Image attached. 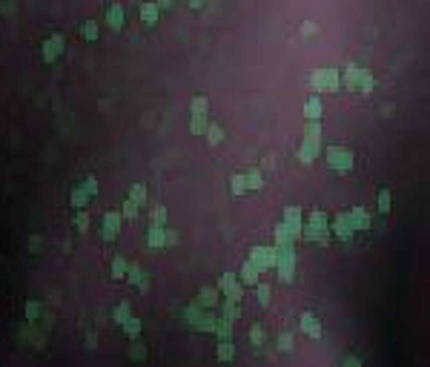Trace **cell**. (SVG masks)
Masks as SVG:
<instances>
[{
    "label": "cell",
    "instance_id": "obj_17",
    "mask_svg": "<svg viewBox=\"0 0 430 367\" xmlns=\"http://www.w3.org/2000/svg\"><path fill=\"white\" fill-rule=\"evenodd\" d=\"M321 115H324V103H321L318 95L304 101V118H307V121H321Z\"/></svg>",
    "mask_w": 430,
    "mask_h": 367
},
{
    "label": "cell",
    "instance_id": "obj_7",
    "mask_svg": "<svg viewBox=\"0 0 430 367\" xmlns=\"http://www.w3.org/2000/svg\"><path fill=\"white\" fill-rule=\"evenodd\" d=\"M63 49H66V37L60 32H55L52 37H49L46 43H43V52H40V57H43V63H55L60 55H63Z\"/></svg>",
    "mask_w": 430,
    "mask_h": 367
},
{
    "label": "cell",
    "instance_id": "obj_53",
    "mask_svg": "<svg viewBox=\"0 0 430 367\" xmlns=\"http://www.w3.org/2000/svg\"><path fill=\"white\" fill-rule=\"evenodd\" d=\"M155 3L161 6V11H166V9H172V3H175V0H155Z\"/></svg>",
    "mask_w": 430,
    "mask_h": 367
},
{
    "label": "cell",
    "instance_id": "obj_24",
    "mask_svg": "<svg viewBox=\"0 0 430 367\" xmlns=\"http://www.w3.org/2000/svg\"><path fill=\"white\" fill-rule=\"evenodd\" d=\"M204 135H207L209 147H221L224 144V129L218 124H207V132H204Z\"/></svg>",
    "mask_w": 430,
    "mask_h": 367
},
{
    "label": "cell",
    "instance_id": "obj_44",
    "mask_svg": "<svg viewBox=\"0 0 430 367\" xmlns=\"http://www.w3.org/2000/svg\"><path fill=\"white\" fill-rule=\"evenodd\" d=\"M81 189L89 195V198H95V195H98V178H95V175H86V178H83V186H81Z\"/></svg>",
    "mask_w": 430,
    "mask_h": 367
},
{
    "label": "cell",
    "instance_id": "obj_11",
    "mask_svg": "<svg viewBox=\"0 0 430 367\" xmlns=\"http://www.w3.org/2000/svg\"><path fill=\"white\" fill-rule=\"evenodd\" d=\"M298 330H301L307 339H313V342H318V339L324 336V327H321V321L315 319L313 313H301V319H298Z\"/></svg>",
    "mask_w": 430,
    "mask_h": 367
},
{
    "label": "cell",
    "instance_id": "obj_41",
    "mask_svg": "<svg viewBox=\"0 0 430 367\" xmlns=\"http://www.w3.org/2000/svg\"><path fill=\"white\" fill-rule=\"evenodd\" d=\"M132 316V310H129V301H121L115 307V313H112V319H115V324H124V321Z\"/></svg>",
    "mask_w": 430,
    "mask_h": 367
},
{
    "label": "cell",
    "instance_id": "obj_56",
    "mask_svg": "<svg viewBox=\"0 0 430 367\" xmlns=\"http://www.w3.org/2000/svg\"><path fill=\"white\" fill-rule=\"evenodd\" d=\"M344 365H350V367H359L361 362H359V359H356V356H347V359H344Z\"/></svg>",
    "mask_w": 430,
    "mask_h": 367
},
{
    "label": "cell",
    "instance_id": "obj_22",
    "mask_svg": "<svg viewBox=\"0 0 430 367\" xmlns=\"http://www.w3.org/2000/svg\"><path fill=\"white\" fill-rule=\"evenodd\" d=\"M215 356H218V362H233V359H235L233 339H218V350H215Z\"/></svg>",
    "mask_w": 430,
    "mask_h": 367
},
{
    "label": "cell",
    "instance_id": "obj_10",
    "mask_svg": "<svg viewBox=\"0 0 430 367\" xmlns=\"http://www.w3.org/2000/svg\"><path fill=\"white\" fill-rule=\"evenodd\" d=\"M318 155H321V141H315V138H301V144H298V161H301L304 167H310Z\"/></svg>",
    "mask_w": 430,
    "mask_h": 367
},
{
    "label": "cell",
    "instance_id": "obj_42",
    "mask_svg": "<svg viewBox=\"0 0 430 367\" xmlns=\"http://www.w3.org/2000/svg\"><path fill=\"white\" fill-rule=\"evenodd\" d=\"M304 138L321 141V121H307V124H304Z\"/></svg>",
    "mask_w": 430,
    "mask_h": 367
},
{
    "label": "cell",
    "instance_id": "obj_32",
    "mask_svg": "<svg viewBox=\"0 0 430 367\" xmlns=\"http://www.w3.org/2000/svg\"><path fill=\"white\" fill-rule=\"evenodd\" d=\"M373 89H376V80H373V75L367 72V69H361V75H359V89H356V92H361V95H370Z\"/></svg>",
    "mask_w": 430,
    "mask_h": 367
},
{
    "label": "cell",
    "instance_id": "obj_5",
    "mask_svg": "<svg viewBox=\"0 0 430 367\" xmlns=\"http://www.w3.org/2000/svg\"><path fill=\"white\" fill-rule=\"evenodd\" d=\"M330 235H336L338 241H353L356 229L350 224L347 212H336V215H333V221H330Z\"/></svg>",
    "mask_w": 430,
    "mask_h": 367
},
{
    "label": "cell",
    "instance_id": "obj_52",
    "mask_svg": "<svg viewBox=\"0 0 430 367\" xmlns=\"http://www.w3.org/2000/svg\"><path fill=\"white\" fill-rule=\"evenodd\" d=\"M301 34H304V37H313V34H315V26H313V23H304V26H301Z\"/></svg>",
    "mask_w": 430,
    "mask_h": 367
},
{
    "label": "cell",
    "instance_id": "obj_55",
    "mask_svg": "<svg viewBox=\"0 0 430 367\" xmlns=\"http://www.w3.org/2000/svg\"><path fill=\"white\" fill-rule=\"evenodd\" d=\"M189 9L201 11V9H204V0H189Z\"/></svg>",
    "mask_w": 430,
    "mask_h": 367
},
{
    "label": "cell",
    "instance_id": "obj_23",
    "mask_svg": "<svg viewBox=\"0 0 430 367\" xmlns=\"http://www.w3.org/2000/svg\"><path fill=\"white\" fill-rule=\"evenodd\" d=\"M221 319H227V321H238V319H241V301H230V298H224Z\"/></svg>",
    "mask_w": 430,
    "mask_h": 367
},
{
    "label": "cell",
    "instance_id": "obj_28",
    "mask_svg": "<svg viewBox=\"0 0 430 367\" xmlns=\"http://www.w3.org/2000/svg\"><path fill=\"white\" fill-rule=\"evenodd\" d=\"M121 215H124V221H138L141 215V206L132 201V198H127L124 204H121Z\"/></svg>",
    "mask_w": 430,
    "mask_h": 367
},
{
    "label": "cell",
    "instance_id": "obj_29",
    "mask_svg": "<svg viewBox=\"0 0 430 367\" xmlns=\"http://www.w3.org/2000/svg\"><path fill=\"white\" fill-rule=\"evenodd\" d=\"M121 327H124V333H127V339H138L141 330H143L141 319H135V316H129V319L124 321V324H121Z\"/></svg>",
    "mask_w": 430,
    "mask_h": 367
},
{
    "label": "cell",
    "instance_id": "obj_30",
    "mask_svg": "<svg viewBox=\"0 0 430 367\" xmlns=\"http://www.w3.org/2000/svg\"><path fill=\"white\" fill-rule=\"evenodd\" d=\"M69 198H72V206H75V209H86V204H89V195L83 192L81 186H72Z\"/></svg>",
    "mask_w": 430,
    "mask_h": 367
},
{
    "label": "cell",
    "instance_id": "obj_1",
    "mask_svg": "<svg viewBox=\"0 0 430 367\" xmlns=\"http://www.w3.org/2000/svg\"><path fill=\"white\" fill-rule=\"evenodd\" d=\"M276 247V244H273ZM295 264H298V252H295V244H284V247H276V275H279L281 284H292L295 281Z\"/></svg>",
    "mask_w": 430,
    "mask_h": 367
},
{
    "label": "cell",
    "instance_id": "obj_16",
    "mask_svg": "<svg viewBox=\"0 0 430 367\" xmlns=\"http://www.w3.org/2000/svg\"><path fill=\"white\" fill-rule=\"evenodd\" d=\"M347 215H350V224H353L356 232H367V229H370V215H367L364 206H353Z\"/></svg>",
    "mask_w": 430,
    "mask_h": 367
},
{
    "label": "cell",
    "instance_id": "obj_26",
    "mask_svg": "<svg viewBox=\"0 0 430 367\" xmlns=\"http://www.w3.org/2000/svg\"><path fill=\"white\" fill-rule=\"evenodd\" d=\"M376 206H379V212H382V215H387V212L393 209V195H390V189H387V186H384V189H379Z\"/></svg>",
    "mask_w": 430,
    "mask_h": 367
},
{
    "label": "cell",
    "instance_id": "obj_37",
    "mask_svg": "<svg viewBox=\"0 0 430 367\" xmlns=\"http://www.w3.org/2000/svg\"><path fill=\"white\" fill-rule=\"evenodd\" d=\"M207 115H192V121H189V132L192 135H204L207 132Z\"/></svg>",
    "mask_w": 430,
    "mask_h": 367
},
{
    "label": "cell",
    "instance_id": "obj_47",
    "mask_svg": "<svg viewBox=\"0 0 430 367\" xmlns=\"http://www.w3.org/2000/svg\"><path fill=\"white\" fill-rule=\"evenodd\" d=\"M141 273H143V270H141V264H129L127 278H124V281H129V284L135 287V284H138V278H141Z\"/></svg>",
    "mask_w": 430,
    "mask_h": 367
},
{
    "label": "cell",
    "instance_id": "obj_43",
    "mask_svg": "<svg viewBox=\"0 0 430 367\" xmlns=\"http://www.w3.org/2000/svg\"><path fill=\"white\" fill-rule=\"evenodd\" d=\"M23 313H26V321H37V319H40V313H43V307H40L37 301H26Z\"/></svg>",
    "mask_w": 430,
    "mask_h": 367
},
{
    "label": "cell",
    "instance_id": "obj_14",
    "mask_svg": "<svg viewBox=\"0 0 430 367\" xmlns=\"http://www.w3.org/2000/svg\"><path fill=\"white\" fill-rule=\"evenodd\" d=\"M106 23H109V29H112V32H121V29H124L127 14H124V6H121V3L106 6Z\"/></svg>",
    "mask_w": 430,
    "mask_h": 367
},
{
    "label": "cell",
    "instance_id": "obj_36",
    "mask_svg": "<svg viewBox=\"0 0 430 367\" xmlns=\"http://www.w3.org/2000/svg\"><path fill=\"white\" fill-rule=\"evenodd\" d=\"M127 198H132L138 206H143V204H146V186H143V184H132Z\"/></svg>",
    "mask_w": 430,
    "mask_h": 367
},
{
    "label": "cell",
    "instance_id": "obj_39",
    "mask_svg": "<svg viewBox=\"0 0 430 367\" xmlns=\"http://www.w3.org/2000/svg\"><path fill=\"white\" fill-rule=\"evenodd\" d=\"M215 336H218V339H233V321H227V319H221V316H218Z\"/></svg>",
    "mask_w": 430,
    "mask_h": 367
},
{
    "label": "cell",
    "instance_id": "obj_4",
    "mask_svg": "<svg viewBox=\"0 0 430 367\" xmlns=\"http://www.w3.org/2000/svg\"><path fill=\"white\" fill-rule=\"evenodd\" d=\"M218 290H221V298H230V301H244L247 287L238 281V273H224L218 278Z\"/></svg>",
    "mask_w": 430,
    "mask_h": 367
},
{
    "label": "cell",
    "instance_id": "obj_38",
    "mask_svg": "<svg viewBox=\"0 0 430 367\" xmlns=\"http://www.w3.org/2000/svg\"><path fill=\"white\" fill-rule=\"evenodd\" d=\"M270 296H273V287L264 284V281H258V284H256V298H258V304H261V307H267V304H270Z\"/></svg>",
    "mask_w": 430,
    "mask_h": 367
},
{
    "label": "cell",
    "instance_id": "obj_46",
    "mask_svg": "<svg viewBox=\"0 0 430 367\" xmlns=\"http://www.w3.org/2000/svg\"><path fill=\"white\" fill-rule=\"evenodd\" d=\"M149 218H152V224H166V206H152V212H149Z\"/></svg>",
    "mask_w": 430,
    "mask_h": 367
},
{
    "label": "cell",
    "instance_id": "obj_25",
    "mask_svg": "<svg viewBox=\"0 0 430 367\" xmlns=\"http://www.w3.org/2000/svg\"><path fill=\"white\" fill-rule=\"evenodd\" d=\"M127 270H129V261L124 255H115V258H112V278H115V281H124V278H127Z\"/></svg>",
    "mask_w": 430,
    "mask_h": 367
},
{
    "label": "cell",
    "instance_id": "obj_2",
    "mask_svg": "<svg viewBox=\"0 0 430 367\" xmlns=\"http://www.w3.org/2000/svg\"><path fill=\"white\" fill-rule=\"evenodd\" d=\"M324 161L327 167L333 172H338V175H344V172H350L353 167H356V155L350 152V149L344 147H327L324 149Z\"/></svg>",
    "mask_w": 430,
    "mask_h": 367
},
{
    "label": "cell",
    "instance_id": "obj_54",
    "mask_svg": "<svg viewBox=\"0 0 430 367\" xmlns=\"http://www.w3.org/2000/svg\"><path fill=\"white\" fill-rule=\"evenodd\" d=\"M393 115V103H384L382 106V118H390Z\"/></svg>",
    "mask_w": 430,
    "mask_h": 367
},
{
    "label": "cell",
    "instance_id": "obj_8",
    "mask_svg": "<svg viewBox=\"0 0 430 367\" xmlns=\"http://www.w3.org/2000/svg\"><path fill=\"white\" fill-rule=\"evenodd\" d=\"M121 224H124V215H121V212H115V209L104 212V227H101V238H104V241H115L118 235H121Z\"/></svg>",
    "mask_w": 430,
    "mask_h": 367
},
{
    "label": "cell",
    "instance_id": "obj_51",
    "mask_svg": "<svg viewBox=\"0 0 430 367\" xmlns=\"http://www.w3.org/2000/svg\"><path fill=\"white\" fill-rule=\"evenodd\" d=\"M29 247H32V252H37L40 247H43V238H40V235H32V241H29Z\"/></svg>",
    "mask_w": 430,
    "mask_h": 367
},
{
    "label": "cell",
    "instance_id": "obj_40",
    "mask_svg": "<svg viewBox=\"0 0 430 367\" xmlns=\"http://www.w3.org/2000/svg\"><path fill=\"white\" fill-rule=\"evenodd\" d=\"M129 342H132V344H129V356L143 362V359H146V347H143V342H141V336H138V339H129Z\"/></svg>",
    "mask_w": 430,
    "mask_h": 367
},
{
    "label": "cell",
    "instance_id": "obj_3",
    "mask_svg": "<svg viewBox=\"0 0 430 367\" xmlns=\"http://www.w3.org/2000/svg\"><path fill=\"white\" fill-rule=\"evenodd\" d=\"M310 86L315 92H338L341 86V72L338 69H315L310 75Z\"/></svg>",
    "mask_w": 430,
    "mask_h": 367
},
{
    "label": "cell",
    "instance_id": "obj_31",
    "mask_svg": "<svg viewBox=\"0 0 430 367\" xmlns=\"http://www.w3.org/2000/svg\"><path fill=\"white\" fill-rule=\"evenodd\" d=\"M307 224H313V227H324V229H330V215H327L324 209H313V212L307 215Z\"/></svg>",
    "mask_w": 430,
    "mask_h": 367
},
{
    "label": "cell",
    "instance_id": "obj_15",
    "mask_svg": "<svg viewBox=\"0 0 430 367\" xmlns=\"http://www.w3.org/2000/svg\"><path fill=\"white\" fill-rule=\"evenodd\" d=\"M238 281H241L244 287H256L258 281H261V270H258L256 264H253L250 258H247V261H244V267L238 270Z\"/></svg>",
    "mask_w": 430,
    "mask_h": 367
},
{
    "label": "cell",
    "instance_id": "obj_12",
    "mask_svg": "<svg viewBox=\"0 0 430 367\" xmlns=\"http://www.w3.org/2000/svg\"><path fill=\"white\" fill-rule=\"evenodd\" d=\"M281 221L287 224V227L301 238V227H304V212L298 209V206H284V215H281Z\"/></svg>",
    "mask_w": 430,
    "mask_h": 367
},
{
    "label": "cell",
    "instance_id": "obj_18",
    "mask_svg": "<svg viewBox=\"0 0 430 367\" xmlns=\"http://www.w3.org/2000/svg\"><path fill=\"white\" fill-rule=\"evenodd\" d=\"M284 244H298V235L284 221H279V227H276V247H284Z\"/></svg>",
    "mask_w": 430,
    "mask_h": 367
},
{
    "label": "cell",
    "instance_id": "obj_13",
    "mask_svg": "<svg viewBox=\"0 0 430 367\" xmlns=\"http://www.w3.org/2000/svg\"><path fill=\"white\" fill-rule=\"evenodd\" d=\"M138 17H141V23L155 26V23L161 20V6H158L155 0H146V3H141V6H138Z\"/></svg>",
    "mask_w": 430,
    "mask_h": 367
},
{
    "label": "cell",
    "instance_id": "obj_20",
    "mask_svg": "<svg viewBox=\"0 0 430 367\" xmlns=\"http://www.w3.org/2000/svg\"><path fill=\"white\" fill-rule=\"evenodd\" d=\"M359 75H361L359 63H347V66H344V86H347L350 92L359 89Z\"/></svg>",
    "mask_w": 430,
    "mask_h": 367
},
{
    "label": "cell",
    "instance_id": "obj_9",
    "mask_svg": "<svg viewBox=\"0 0 430 367\" xmlns=\"http://www.w3.org/2000/svg\"><path fill=\"white\" fill-rule=\"evenodd\" d=\"M218 301H221V290H218V287H212V284L198 287V296H195V304H198V307L215 310V307H218Z\"/></svg>",
    "mask_w": 430,
    "mask_h": 367
},
{
    "label": "cell",
    "instance_id": "obj_34",
    "mask_svg": "<svg viewBox=\"0 0 430 367\" xmlns=\"http://www.w3.org/2000/svg\"><path fill=\"white\" fill-rule=\"evenodd\" d=\"M207 112H209V101L204 95H195L189 101V115H207Z\"/></svg>",
    "mask_w": 430,
    "mask_h": 367
},
{
    "label": "cell",
    "instance_id": "obj_50",
    "mask_svg": "<svg viewBox=\"0 0 430 367\" xmlns=\"http://www.w3.org/2000/svg\"><path fill=\"white\" fill-rule=\"evenodd\" d=\"M138 293H149V287H152V281H149V275L146 273H141V278H138Z\"/></svg>",
    "mask_w": 430,
    "mask_h": 367
},
{
    "label": "cell",
    "instance_id": "obj_35",
    "mask_svg": "<svg viewBox=\"0 0 430 367\" xmlns=\"http://www.w3.org/2000/svg\"><path fill=\"white\" fill-rule=\"evenodd\" d=\"M250 342L256 344V347H264V344H267V330H264L258 321L253 324V327H250Z\"/></svg>",
    "mask_w": 430,
    "mask_h": 367
},
{
    "label": "cell",
    "instance_id": "obj_19",
    "mask_svg": "<svg viewBox=\"0 0 430 367\" xmlns=\"http://www.w3.org/2000/svg\"><path fill=\"white\" fill-rule=\"evenodd\" d=\"M146 247L163 250V224H149V229H146Z\"/></svg>",
    "mask_w": 430,
    "mask_h": 367
},
{
    "label": "cell",
    "instance_id": "obj_48",
    "mask_svg": "<svg viewBox=\"0 0 430 367\" xmlns=\"http://www.w3.org/2000/svg\"><path fill=\"white\" fill-rule=\"evenodd\" d=\"M279 350L281 353H290L292 350V333H281L279 336Z\"/></svg>",
    "mask_w": 430,
    "mask_h": 367
},
{
    "label": "cell",
    "instance_id": "obj_27",
    "mask_svg": "<svg viewBox=\"0 0 430 367\" xmlns=\"http://www.w3.org/2000/svg\"><path fill=\"white\" fill-rule=\"evenodd\" d=\"M230 192L238 198V195H244V192H250L247 189V178H244V172H235L233 178H230Z\"/></svg>",
    "mask_w": 430,
    "mask_h": 367
},
{
    "label": "cell",
    "instance_id": "obj_6",
    "mask_svg": "<svg viewBox=\"0 0 430 367\" xmlns=\"http://www.w3.org/2000/svg\"><path fill=\"white\" fill-rule=\"evenodd\" d=\"M250 261L256 264L261 273H270L276 267V247H253L250 250Z\"/></svg>",
    "mask_w": 430,
    "mask_h": 367
},
{
    "label": "cell",
    "instance_id": "obj_49",
    "mask_svg": "<svg viewBox=\"0 0 430 367\" xmlns=\"http://www.w3.org/2000/svg\"><path fill=\"white\" fill-rule=\"evenodd\" d=\"M178 241H181V238H178V232H175V229H166V227H163V247H175Z\"/></svg>",
    "mask_w": 430,
    "mask_h": 367
},
{
    "label": "cell",
    "instance_id": "obj_33",
    "mask_svg": "<svg viewBox=\"0 0 430 367\" xmlns=\"http://www.w3.org/2000/svg\"><path fill=\"white\" fill-rule=\"evenodd\" d=\"M98 34H101V32H98V23H95V20H83L81 23V37H83V40L95 43V40H98Z\"/></svg>",
    "mask_w": 430,
    "mask_h": 367
},
{
    "label": "cell",
    "instance_id": "obj_21",
    "mask_svg": "<svg viewBox=\"0 0 430 367\" xmlns=\"http://www.w3.org/2000/svg\"><path fill=\"white\" fill-rule=\"evenodd\" d=\"M244 178H247V189H253V192H261V189H264V172L258 170V167L244 172Z\"/></svg>",
    "mask_w": 430,
    "mask_h": 367
},
{
    "label": "cell",
    "instance_id": "obj_45",
    "mask_svg": "<svg viewBox=\"0 0 430 367\" xmlns=\"http://www.w3.org/2000/svg\"><path fill=\"white\" fill-rule=\"evenodd\" d=\"M75 227H78V232H86V229H89V212H86V209H78V215H75Z\"/></svg>",
    "mask_w": 430,
    "mask_h": 367
}]
</instances>
